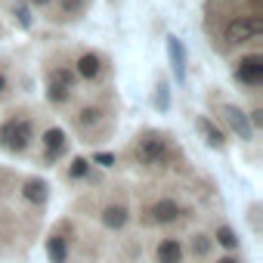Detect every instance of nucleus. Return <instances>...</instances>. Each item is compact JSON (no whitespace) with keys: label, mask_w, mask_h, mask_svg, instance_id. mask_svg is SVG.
Returning a JSON list of instances; mask_svg holds the SVG:
<instances>
[{"label":"nucleus","mask_w":263,"mask_h":263,"mask_svg":"<svg viewBox=\"0 0 263 263\" xmlns=\"http://www.w3.org/2000/svg\"><path fill=\"white\" fill-rule=\"evenodd\" d=\"M232 78L248 87V90H257L263 84V56L260 53H248V56H238L232 62Z\"/></svg>","instance_id":"4"},{"label":"nucleus","mask_w":263,"mask_h":263,"mask_svg":"<svg viewBox=\"0 0 263 263\" xmlns=\"http://www.w3.org/2000/svg\"><path fill=\"white\" fill-rule=\"evenodd\" d=\"M13 16L19 19V25H22V28H28V25H31V16H28V10H25V7H16V10H13Z\"/></svg>","instance_id":"23"},{"label":"nucleus","mask_w":263,"mask_h":263,"mask_svg":"<svg viewBox=\"0 0 263 263\" xmlns=\"http://www.w3.org/2000/svg\"><path fill=\"white\" fill-rule=\"evenodd\" d=\"M198 127H201V134H204V140H208V146H214V149H223L226 146V140H223V130H217L208 118H201L198 121Z\"/></svg>","instance_id":"17"},{"label":"nucleus","mask_w":263,"mask_h":263,"mask_svg":"<svg viewBox=\"0 0 263 263\" xmlns=\"http://www.w3.org/2000/svg\"><path fill=\"white\" fill-rule=\"evenodd\" d=\"M189 211L177 201V198H158L152 208H149V220L158 223V226H174L177 220H183Z\"/></svg>","instance_id":"6"},{"label":"nucleus","mask_w":263,"mask_h":263,"mask_svg":"<svg viewBox=\"0 0 263 263\" xmlns=\"http://www.w3.org/2000/svg\"><path fill=\"white\" fill-rule=\"evenodd\" d=\"M53 0H31V7H50Z\"/></svg>","instance_id":"26"},{"label":"nucleus","mask_w":263,"mask_h":263,"mask_svg":"<svg viewBox=\"0 0 263 263\" xmlns=\"http://www.w3.org/2000/svg\"><path fill=\"white\" fill-rule=\"evenodd\" d=\"M130 155H134L137 167H143V171H167L177 158V149H174L171 137L158 134V130H143L134 140V146H130Z\"/></svg>","instance_id":"1"},{"label":"nucleus","mask_w":263,"mask_h":263,"mask_svg":"<svg viewBox=\"0 0 263 263\" xmlns=\"http://www.w3.org/2000/svg\"><path fill=\"white\" fill-rule=\"evenodd\" d=\"M93 164H99V167H111V164H115V155H111V152H96V155H93Z\"/></svg>","instance_id":"22"},{"label":"nucleus","mask_w":263,"mask_h":263,"mask_svg":"<svg viewBox=\"0 0 263 263\" xmlns=\"http://www.w3.org/2000/svg\"><path fill=\"white\" fill-rule=\"evenodd\" d=\"M263 34V19H260V13H238V16H232L229 22H226V28H223V41L229 44V47H245V44H251V41H257Z\"/></svg>","instance_id":"3"},{"label":"nucleus","mask_w":263,"mask_h":263,"mask_svg":"<svg viewBox=\"0 0 263 263\" xmlns=\"http://www.w3.org/2000/svg\"><path fill=\"white\" fill-rule=\"evenodd\" d=\"M155 263H186V245L177 235H164L155 245Z\"/></svg>","instance_id":"9"},{"label":"nucleus","mask_w":263,"mask_h":263,"mask_svg":"<svg viewBox=\"0 0 263 263\" xmlns=\"http://www.w3.org/2000/svg\"><path fill=\"white\" fill-rule=\"evenodd\" d=\"M81 10H84V0H62L59 4V16H68V19L81 16Z\"/></svg>","instance_id":"20"},{"label":"nucleus","mask_w":263,"mask_h":263,"mask_svg":"<svg viewBox=\"0 0 263 263\" xmlns=\"http://www.w3.org/2000/svg\"><path fill=\"white\" fill-rule=\"evenodd\" d=\"M211 248H214V238H211V235H201V232H198V235L189 238V254L198 257V260H204V257L211 254Z\"/></svg>","instance_id":"16"},{"label":"nucleus","mask_w":263,"mask_h":263,"mask_svg":"<svg viewBox=\"0 0 263 263\" xmlns=\"http://www.w3.org/2000/svg\"><path fill=\"white\" fill-rule=\"evenodd\" d=\"M102 71H105V62H102L99 53H81L78 62H74V74L84 78V81H99Z\"/></svg>","instance_id":"10"},{"label":"nucleus","mask_w":263,"mask_h":263,"mask_svg":"<svg viewBox=\"0 0 263 263\" xmlns=\"http://www.w3.org/2000/svg\"><path fill=\"white\" fill-rule=\"evenodd\" d=\"M220 115H223V121L229 124V130H232V134H238L245 143L254 137V127H251V121H248V111H245V108L223 102V105H220Z\"/></svg>","instance_id":"8"},{"label":"nucleus","mask_w":263,"mask_h":263,"mask_svg":"<svg viewBox=\"0 0 263 263\" xmlns=\"http://www.w3.org/2000/svg\"><path fill=\"white\" fill-rule=\"evenodd\" d=\"M211 238H214V241H217L220 248H226V251H235V248H238V235H235V232H232L229 226H217Z\"/></svg>","instance_id":"18"},{"label":"nucleus","mask_w":263,"mask_h":263,"mask_svg":"<svg viewBox=\"0 0 263 263\" xmlns=\"http://www.w3.org/2000/svg\"><path fill=\"white\" fill-rule=\"evenodd\" d=\"M74 96V71L68 68H53L47 78V99L53 105H65Z\"/></svg>","instance_id":"5"},{"label":"nucleus","mask_w":263,"mask_h":263,"mask_svg":"<svg viewBox=\"0 0 263 263\" xmlns=\"http://www.w3.org/2000/svg\"><path fill=\"white\" fill-rule=\"evenodd\" d=\"M155 105L164 111L171 105V93H167V84H158V93H155Z\"/></svg>","instance_id":"21"},{"label":"nucleus","mask_w":263,"mask_h":263,"mask_svg":"<svg viewBox=\"0 0 263 263\" xmlns=\"http://www.w3.org/2000/svg\"><path fill=\"white\" fill-rule=\"evenodd\" d=\"M127 220H130L127 204L111 201V204H105V208H102V223H105L108 229H124V226H127Z\"/></svg>","instance_id":"11"},{"label":"nucleus","mask_w":263,"mask_h":263,"mask_svg":"<svg viewBox=\"0 0 263 263\" xmlns=\"http://www.w3.org/2000/svg\"><path fill=\"white\" fill-rule=\"evenodd\" d=\"M34 140H37V127H34V118L28 111H13L0 124V149L4 152L25 155Z\"/></svg>","instance_id":"2"},{"label":"nucleus","mask_w":263,"mask_h":263,"mask_svg":"<svg viewBox=\"0 0 263 263\" xmlns=\"http://www.w3.org/2000/svg\"><path fill=\"white\" fill-rule=\"evenodd\" d=\"M10 93V74L4 71V68H0V99H4Z\"/></svg>","instance_id":"24"},{"label":"nucleus","mask_w":263,"mask_h":263,"mask_svg":"<svg viewBox=\"0 0 263 263\" xmlns=\"http://www.w3.org/2000/svg\"><path fill=\"white\" fill-rule=\"evenodd\" d=\"M214 263H241V260H238V257H232V254H223V257H220V260H214Z\"/></svg>","instance_id":"25"},{"label":"nucleus","mask_w":263,"mask_h":263,"mask_svg":"<svg viewBox=\"0 0 263 263\" xmlns=\"http://www.w3.org/2000/svg\"><path fill=\"white\" fill-rule=\"evenodd\" d=\"M41 146H44V158L47 164H56L65 152H68V137L62 127H47L41 134Z\"/></svg>","instance_id":"7"},{"label":"nucleus","mask_w":263,"mask_h":263,"mask_svg":"<svg viewBox=\"0 0 263 263\" xmlns=\"http://www.w3.org/2000/svg\"><path fill=\"white\" fill-rule=\"evenodd\" d=\"M102 121H105V115H102L99 105H84V108L78 111V118H74V124L84 130V134H93V130H96Z\"/></svg>","instance_id":"12"},{"label":"nucleus","mask_w":263,"mask_h":263,"mask_svg":"<svg viewBox=\"0 0 263 263\" xmlns=\"http://www.w3.org/2000/svg\"><path fill=\"white\" fill-rule=\"evenodd\" d=\"M167 53H171V65H174V74L177 81H186V56H183V44L180 37H167Z\"/></svg>","instance_id":"13"},{"label":"nucleus","mask_w":263,"mask_h":263,"mask_svg":"<svg viewBox=\"0 0 263 263\" xmlns=\"http://www.w3.org/2000/svg\"><path fill=\"white\" fill-rule=\"evenodd\" d=\"M84 177H90V161L87 158H74L71 167H68V180H84Z\"/></svg>","instance_id":"19"},{"label":"nucleus","mask_w":263,"mask_h":263,"mask_svg":"<svg viewBox=\"0 0 263 263\" xmlns=\"http://www.w3.org/2000/svg\"><path fill=\"white\" fill-rule=\"evenodd\" d=\"M47 254L53 263H68V241L62 235H50L47 238Z\"/></svg>","instance_id":"15"},{"label":"nucleus","mask_w":263,"mask_h":263,"mask_svg":"<svg viewBox=\"0 0 263 263\" xmlns=\"http://www.w3.org/2000/svg\"><path fill=\"white\" fill-rule=\"evenodd\" d=\"M22 195H25V201H31V204H44V201H47V183H44V180H25V183H22Z\"/></svg>","instance_id":"14"}]
</instances>
